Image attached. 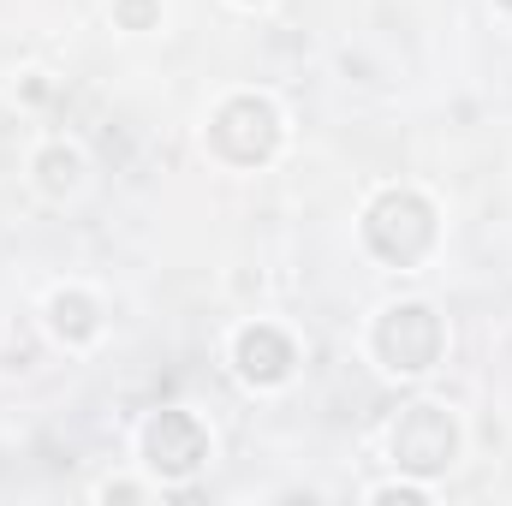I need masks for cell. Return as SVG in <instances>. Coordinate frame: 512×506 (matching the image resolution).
I'll return each instance as SVG.
<instances>
[{
  "instance_id": "6",
  "label": "cell",
  "mask_w": 512,
  "mask_h": 506,
  "mask_svg": "<svg viewBox=\"0 0 512 506\" xmlns=\"http://www.w3.org/2000/svg\"><path fill=\"white\" fill-rule=\"evenodd\" d=\"M292 364H298V346H292L274 322L239 328V340H233V370L251 381V387H280V381L292 376Z\"/></svg>"
},
{
  "instance_id": "4",
  "label": "cell",
  "mask_w": 512,
  "mask_h": 506,
  "mask_svg": "<svg viewBox=\"0 0 512 506\" xmlns=\"http://www.w3.org/2000/svg\"><path fill=\"white\" fill-rule=\"evenodd\" d=\"M387 453H393V465L411 471V477L447 471V465L459 459V423H453V411L435 405V399L405 405L399 423H393V435H387Z\"/></svg>"
},
{
  "instance_id": "9",
  "label": "cell",
  "mask_w": 512,
  "mask_h": 506,
  "mask_svg": "<svg viewBox=\"0 0 512 506\" xmlns=\"http://www.w3.org/2000/svg\"><path fill=\"white\" fill-rule=\"evenodd\" d=\"M114 24L120 30H155L161 24V0H114Z\"/></svg>"
},
{
  "instance_id": "12",
  "label": "cell",
  "mask_w": 512,
  "mask_h": 506,
  "mask_svg": "<svg viewBox=\"0 0 512 506\" xmlns=\"http://www.w3.org/2000/svg\"><path fill=\"white\" fill-rule=\"evenodd\" d=\"M245 6H256V0H245Z\"/></svg>"
},
{
  "instance_id": "7",
  "label": "cell",
  "mask_w": 512,
  "mask_h": 506,
  "mask_svg": "<svg viewBox=\"0 0 512 506\" xmlns=\"http://www.w3.org/2000/svg\"><path fill=\"white\" fill-rule=\"evenodd\" d=\"M48 328H54L66 346H90V340L102 334V304H96L90 292L66 286V292H54V298H48Z\"/></svg>"
},
{
  "instance_id": "5",
  "label": "cell",
  "mask_w": 512,
  "mask_h": 506,
  "mask_svg": "<svg viewBox=\"0 0 512 506\" xmlns=\"http://www.w3.org/2000/svg\"><path fill=\"white\" fill-rule=\"evenodd\" d=\"M143 465H149L161 483H185L191 471L209 465V429H203L191 411H179V405L155 411V417L143 423Z\"/></svg>"
},
{
  "instance_id": "3",
  "label": "cell",
  "mask_w": 512,
  "mask_h": 506,
  "mask_svg": "<svg viewBox=\"0 0 512 506\" xmlns=\"http://www.w3.org/2000/svg\"><path fill=\"white\" fill-rule=\"evenodd\" d=\"M370 346H376L382 370H393V376H423V370H435L447 334H441V316L429 304L405 298V304H387L382 316H376Z\"/></svg>"
},
{
  "instance_id": "8",
  "label": "cell",
  "mask_w": 512,
  "mask_h": 506,
  "mask_svg": "<svg viewBox=\"0 0 512 506\" xmlns=\"http://www.w3.org/2000/svg\"><path fill=\"white\" fill-rule=\"evenodd\" d=\"M30 173H36V185H42L48 197H72V191L84 185V155H78L72 143H48V149L30 161Z\"/></svg>"
},
{
  "instance_id": "10",
  "label": "cell",
  "mask_w": 512,
  "mask_h": 506,
  "mask_svg": "<svg viewBox=\"0 0 512 506\" xmlns=\"http://www.w3.org/2000/svg\"><path fill=\"white\" fill-rule=\"evenodd\" d=\"M370 501H405V506H423V501H429V489H417V483H382V489H370Z\"/></svg>"
},
{
  "instance_id": "2",
  "label": "cell",
  "mask_w": 512,
  "mask_h": 506,
  "mask_svg": "<svg viewBox=\"0 0 512 506\" xmlns=\"http://www.w3.org/2000/svg\"><path fill=\"white\" fill-rule=\"evenodd\" d=\"M280 108L268 102V96H256V90H239V96H227L221 108H215V120H209V149L221 155V161H233V167H262V161H274V149H280Z\"/></svg>"
},
{
  "instance_id": "11",
  "label": "cell",
  "mask_w": 512,
  "mask_h": 506,
  "mask_svg": "<svg viewBox=\"0 0 512 506\" xmlns=\"http://www.w3.org/2000/svg\"><path fill=\"white\" fill-rule=\"evenodd\" d=\"M102 501H143L137 483H102Z\"/></svg>"
},
{
  "instance_id": "1",
  "label": "cell",
  "mask_w": 512,
  "mask_h": 506,
  "mask_svg": "<svg viewBox=\"0 0 512 506\" xmlns=\"http://www.w3.org/2000/svg\"><path fill=\"white\" fill-rule=\"evenodd\" d=\"M435 233H441L435 203L411 185H387L364 209V245H370V256H382L387 268H417L435 251Z\"/></svg>"
}]
</instances>
